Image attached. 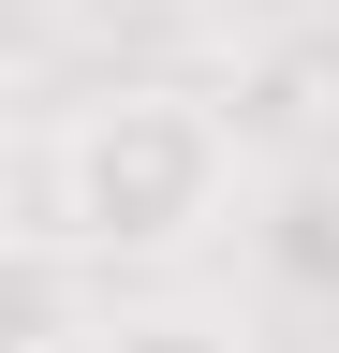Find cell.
<instances>
[{
	"mask_svg": "<svg viewBox=\"0 0 339 353\" xmlns=\"http://www.w3.org/2000/svg\"><path fill=\"white\" fill-rule=\"evenodd\" d=\"M251 132L222 88L118 74L89 103H59L15 148V250H89V265H192L251 192Z\"/></svg>",
	"mask_w": 339,
	"mask_h": 353,
	"instance_id": "1",
	"label": "cell"
},
{
	"mask_svg": "<svg viewBox=\"0 0 339 353\" xmlns=\"http://www.w3.org/2000/svg\"><path fill=\"white\" fill-rule=\"evenodd\" d=\"M74 353H251V324L206 294H118V309H89Z\"/></svg>",
	"mask_w": 339,
	"mask_h": 353,
	"instance_id": "4",
	"label": "cell"
},
{
	"mask_svg": "<svg viewBox=\"0 0 339 353\" xmlns=\"http://www.w3.org/2000/svg\"><path fill=\"white\" fill-rule=\"evenodd\" d=\"M222 103H236V132H251L266 176H280V162H325V132H339V30L295 15V30H266V44H236Z\"/></svg>",
	"mask_w": 339,
	"mask_h": 353,
	"instance_id": "2",
	"label": "cell"
},
{
	"mask_svg": "<svg viewBox=\"0 0 339 353\" xmlns=\"http://www.w3.org/2000/svg\"><path fill=\"white\" fill-rule=\"evenodd\" d=\"M251 236H266V265H280L295 294H339V162H280Z\"/></svg>",
	"mask_w": 339,
	"mask_h": 353,
	"instance_id": "3",
	"label": "cell"
},
{
	"mask_svg": "<svg viewBox=\"0 0 339 353\" xmlns=\"http://www.w3.org/2000/svg\"><path fill=\"white\" fill-rule=\"evenodd\" d=\"M295 15H325V30H339V0H295Z\"/></svg>",
	"mask_w": 339,
	"mask_h": 353,
	"instance_id": "5",
	"label": "cell"
}]
</instances>
